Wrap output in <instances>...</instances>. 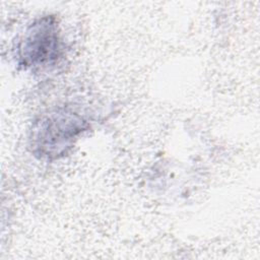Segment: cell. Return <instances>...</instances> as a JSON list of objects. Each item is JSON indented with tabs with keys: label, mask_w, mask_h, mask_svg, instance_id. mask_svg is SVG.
<instances>
[{
	"label": "cell",
	"mask_w": 260,
	"mask_h": 260,
	"mask_svg": "<svg viewBox=\"0 0 260 260\" xmlns=\"http://www.w3.org/2000/svg\"><path fill=\"white\" fill-rule=\"evenodd\" d=\"M84 130L85 121L80 116L66 110L56 111L37 123L32 144L42 155L58 157Z\"/></svg>",
	"instance_id": "cell-1"
},
{
	"label": "cell",
	"mask_w": 260,
	"mask_h": 260,
	"mask_svg": "<svg viewBox=\"0 0 260 260\" xmlns=\"http://www.w3.org/2000/svg\"><path fill=\"white\" fill-rule=\"evenodd\" d=\"M61 52L57 23L52 17H43L26 29L19 46V63L24 67L46 66L55 62Z\"/></svg>",
	"instance_id": "cell-2"
}]
</instances>
